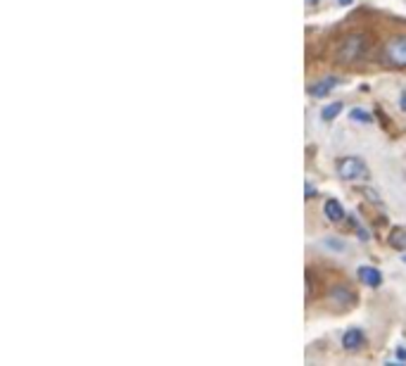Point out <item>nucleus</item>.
Instances as JSON below:
<instances>
[{
	"label": "nucleus",
	"mask_w": 406,
	"mask_h": 366,
	"mask_svg": "<svg viewBox=\"0 0 406 366\" xmlns=\"http://www.w3.org/2000/svg\"><path fill=\"white\" fill-rule=\"evenodd\" d=\"M368 51H371V43H368L366 34H349L337 46V58H340V62L354 65V62L366 60Z\"/></svg>",
	"instance_id": "obj_1"
},
{
	"label": "nucleus",
	"mask_w": 406,
	"mask_h": 366,
	"mask_svg": "<svg viewBox=\"0 0 406 366\" xmlns=\"http://www.w3.org/2000/svg\"><path fill=\"white\" fill-rule=\"evenodd\" d=\"M335 171L340 178H345V181H359V178H368L371 176V171H368L366 162L357 155H347V157H340L335 162Z\"/></svg>",
	"instance_id": "obj_2"
},
{
	"label": "nucleus",
	"mask_w": 406,
	"mask_h": 366,
	"mask_svg": "<svg viewBox=\"0 0 406 366\" xmlns=\"http://www.w3.org/2000/svg\"><path fill=\"white\" fill-rule=\"evenodd\" d=\"M385 60L395 67H406V34L392 36L385 43Z\"/></svg>",
	"instance_id": "obj_3"
},
{
	"label": "nucleus",
	"mask_w": 406,
	"mask_h": 366,
	"mask_svg": "<svg viewBox=\"0 0 406 366\" xmlns=\"http://www.w3.org/2000/svg\"><path fill=\"white\" fill-rule=\"evenodd\" d=\"M330 302L337 307H342V309H347V307H352L354 302H357V295L352 293L349 288H345V285H335V288H330Z\"/></svg>",
	"instance_id": "obj_4"
},
{
	"label": "nucleus",
	"mask_w": 406,
	"mask_h": 366,
	"mask_svg": "<svg viewBox=\"0 0 406 366\" xmlns=\"http://www.w3.org/2000/svg\"><path fill=\"white\" fill-rule=\"evenodd\" d=\"M340 77H326V79H318V81H314L309 86V96L314 98H326L328 93H333L337 86H340Z\"/></svg>",
	"instance_id": "obj_5"
},
{
	"label": "nucleus",
	"mask_w": 406,
	"mask_h": 366,
	"mask_svg": "<svg viewBox=\"0 0 406 366\" xmlns=\"http://www.w3.org/2000/svg\"><path fill=\"white\" fill-rule=\"evenodd\" d=\"M366 345V336H364V331L357 326H352V328H347L345 331V336H342V347L349 352H357L361 350V347Z\"/></svg>",
	"instance_id": "obj_6"
},
{
	"label": "nucleus",
	"mask_w": 406,
	"mask_h": 366,
	"mask_svg": "<svg viewBox=\"0 0 406 366\" xmlns=\"http://www.w3.org/2000/svg\"><path fill=\"white\" fill-rule=\"evenodd\" d=\"M359 281L366 283L368 288H380V283H383V274H380L376 266H359Z\"/></svg>",
	"instance_id": "obj_7"
},
{
	"label": "nucleus",
	"mask_w": 406,
	"mask_h": 366,
	"mask_svg": "<svg viewBox=\"0 0 406 366\" xmlns=\"http://www.w3.org/2000/svg\"><path fill=\"white\" fill-rule=\"evenodd\" d=\"M323 214H326L328 221H333V224H337V221L345 219V207H342L340 200H335V197H330V200H326V204H323Z\"/></svg>",
	"instance_id": "obj_8"
},
{
	"label": "nucleus",
	"mask_w": 406,
	"mask_h": 366,
	"mask_svg": "<svg viewBox=\"0 0 406 366\" xmlns=\"http://www.w3.org/2000/svg\"><path fill=\"white\" fill-rule=\"evenodd\" d=\"M387 243L399 252H406V228H395V231L390 233V238H387Z\"/></svg>",
	"instance_id": "obj_9"
},
{
	"label": "nucleus",
	"mask_w": 406,
	"mask_h": 366,
	"mask_svg": "<svg viewBox=\"0 0 406 366\" xmlns=\"http://www.w3.org/2000/svg\"><path fill=\"white\" fill-rule=\"evenodd\" d=\"M342 107H345V103H342V100H337V103H330V105H326V107L321 110V119H323V122H333L335 117L342 112Z\"/></svg>",
	"instance_id": "obj_10"
},
{
	"label": "nucleus",
	"mask_w": 406,
	"mask_h": 366,
	"mask_svg": "<svg viewBox=\"0 0 406 366\" xmlns=\"http://www.w3.org/2000/svg\"><path fill=\"white\" fill-rule=\"evenodd\" d=\"M349 117H352L354 122H359V124H371L373 122V117L366 112V110H361V107H354L352 112H349Z\"/></svg>",
	"instance_id": "obj_11"
},
{
	"label": "nucleus",
	"mask_w": 406,
	"mask_h": 366,
	"mask_svg": "<svg viewBox=\"0 0 406 366\" xmlns=\"http://www.w3.org/2000/svg\"><path fill=\"white\" fill-rule=\"evenodd\" d=\"M330 247H337V250H345V243H340V240H326Z\"/></svg>",
	"instance_id": "obj_12"
},
{
	"label": "nucleus",
	"mask_w": 406,
	"mask_h": 366,
	"mask_svg": "<svg viewBox=\"0 0 406 366\" xmlns=\"http://www.w3.org/2000/svg\"><path fill=\"white\" fill-rule=\"evenodd\" d=\"M314 195H316V190H314V188H311V185L307 183V197H314Z\"/></svg>",
	"instance_id": "obj_13"
},
{
	"label": "nucleus",
	"mask_w": 406,
	"mask_h": 366,
	"mask_svg": "<svg viewBox=\"0 0 406 366\" xmlns=\"http://www.w3.org/2000/svg\"><path fill=\"white\" fill-rule=\"evenodd\" d=\"M402 110H406V93H402Z\"/></svg>",
	"instance_id": "obj_14"
},
{
	"label": "nucleus",
	"mask_w": 406,
	"mask_h": 366,
	"mask_svg": "<svg viewBox=\"0 0 406 366\" xmlns=\"http://www.w3.org/2000/svg\"><path fill=\"white\" fill-rule=\"evenodd\" d=\"M397 355L402 357V359H406V352H404V350H397Z\"/></svg>",
	"instance_id": "obj_15"
},
{
	"label": "nucleus",
	"mask_w": 406,
	"mask_h": 366,
	"mask_svg": "<svg viewBox=\"0 0 406 366\" xmlns=\"http://www.w3.org/2000/svg\"><path fill=\"white\" fill-rule=\"evenodd\" d=\"M337 3H340V5H349L352 0H337Z\"/></svg>",
	"instance_id": "obj_16"
},
{
	"label": "nucleus",
	"mask_w": 406,
	"mask_h": 366,
	"mask_svg": "<svg viewBox=\"0 0 406 366\" xmlns=\"http://www.w3.org/2000/svg\"><path fill=\"white\" fill-rule=\"evenodd\" d=\"M318 3V0H309V5H316Z\"/></svg>",
	"instance_id": "obj_17"
},
{
	"label": "nucleus",
	"mask_w": 406,
	"mask_h": 366,
	"mask_svg": "<svg viewBox=\"0 0 406 366\" xmlns=\"http://www.w3.org/2000/svg\"><path fill=\"white\" fill-rule=\"evenodd\" d=\"M404 262H406V257H404Z\"/></svg>",
	"instance_id": "obj_18"
}]
</instances>
